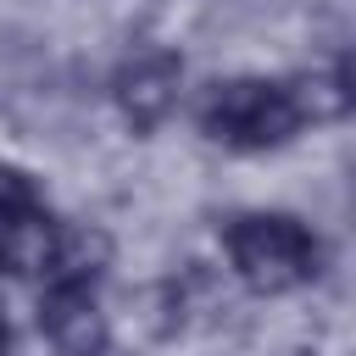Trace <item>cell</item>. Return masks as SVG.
I'll return each mask as SVG.
<instances>
[{
    "instance_id": "6da1fadb",
    "label": "cell",
    "mask_w": 356,
    "mask_h": 356,
    "mask_svg": "<svg viewBox=\"0 0 356 356\" xmlns=\"http://www.w3.org/2000/svg\"><path fill=\"white\" fill-rule=\"evenodd\" d=\"M189 122L200 128L206 145H217L228 156H267V150H284L300 134H312V117H306L295 72L211 78L189 100Z\"/></svg>"
},
{
    "instance_id": "7a4b0ae2",
    "label": "cell",
    "mask_w": 356,
    "mask_h": 356,
    "mask_svg": "<svg viewBox=\"0 0 356 356\" xmlns=\"http://www.w3.org/2000/svg\"><path fill=\"white\" fill-rule=\"evenodd\" d=\"M217 250H222V273L267 300L300 295L328 273V239L300 211H278V206H250L222 217Z\"/></svg>"
},
{
    "instance_id": "3957f363",
    "label": "cell",
    "mask_w": 356,
    "mask_h": 356,
    "mask_svg": "<svg viewBox=\"0 0 356 356\" xmlns=\"http://www.w3.org/2000/svg\"><path fill=\"white\" fill-rule=\"evenodd\" d=\"M106 95H111L117 117H122L134 134H156V128L184 106V56L167 50V44H134V50L111 67Z\"/></svg>"
},
{
    "instance_id": "277c9868",
    "label": "cell",
    "mask_w": 356,
    "mask_h": 356,
    "mask_svg": "<svg viewBox=\"0 0 356 356\" xmlns=\"http://www.w3.org/2000/svg\"><path fill=\"white\" fill-rule=\"evenodd\" d=\"M33 328L56 356H111L117 345L100 284H39Z\"/></svg>"
},
{
    "instance_id": "5b68a950",
    "label": "cell",
    "mask_w": 356,
    "mask_h": 356,
    "mask_svg": "<svg viewBox=\"0 0 356 356\" xmlns=\"http://www.w3.org/2000/svg\"><path fill=\"white\" fill-rule=\"evenodd\" d=\"M0 356H17V328H11V312L0 300Z\"/></svg>"
}]
</instances>
